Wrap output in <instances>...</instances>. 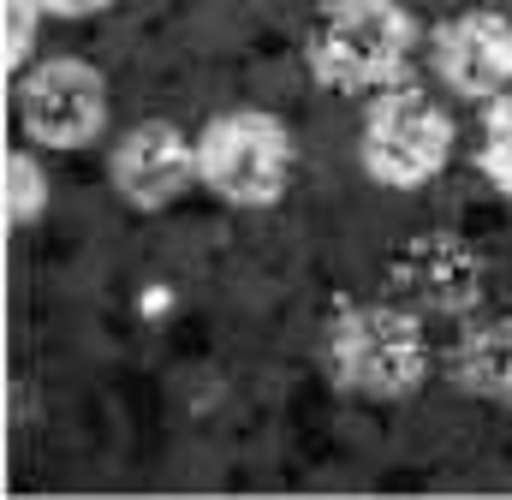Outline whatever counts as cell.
<instances>
[{
	"label": "cell",
	"mask_w": 512,
	"mask_h": 500,
	"mask_svg": "<svg viewBox=\"0 0 512 500\" xmlns=\"http://www.w3.org/2000/svg\"><path fill=\"white\" fill-rule=\"evenodd\" d=\"M191 179H197V143L185 131H173L167 120L131 125L126 137L114 143V185L137 209L173 203Z\"/></svg>",
	"instance_id": "cell-7"
},
{
	"label": "cell",
	"mask_w": 512,
	"mask_h": 500,
	"mask_svg": "<svg viewBox=\"0 0 512 500\" xmlns=\"http://www.w3.org/2000/svg\"><path fill=\"white\" fill-rule=\"evenodd\" d=\"M18 114L36 143L78 149V143L102 137V125H108V84L84 60H48L18 84Z\"/></svg>",
	"instance_id": "cell-5"
},
{
	"label": "cell",
	"mask_w": 512,
	"mask_h": 500,
	"mask_svg": "<svg viewBox=\"0 0 512 500\" xmlns=\"http://www.w3.org/2000/svg\"><path fill=\"white\" fill-rule=\"evenodd\" d=\"M48 12H66V18H84V12H102V6H114V0H42Z\"/></svg>",
	"instance_id": "cell-13"
},
{
	"label": "cell",
	"mask_w": 512,
	"mask_h": 500,
	"mask_svg": "<svg viewBox=\"0 0 512 500\" xmlns=\"http://www.w3.org/2000/svg\"><path fill=\"white\" fill-rule=\"evenodd\" d=\"M358 155H364V173L376 185L417 191V185H429L447 167V155H453V120H447V108L435 96H423L411 84H387L382 96L370 102V114H364Z\"/></svg>",
	"instance_id": "cell-2"
},
{
	"label": "cell",
	"mask_w": 512,
	"mask_h": 500,
	"mask_svg": "<svg viewBox=\"0 0 512 500\" xmlns=\"http://www.w3.org/2000/svg\"><path fill=\"white\" fill-rule=\"evenodd\" d=\"M435 72L459 96H507L512 90V18L501 12H459L435 30Z\"/></svg>",
	"instance_id": "cell-6"
},
{
	"label": "cell",
	"mask_w": 512,
	"mask_h": 500,
	"mask_svg": "<svg viewBox=\"0 0 512 500\" xmlns=\"http://www.w3.org/2000/svg\"><path fill=\"white\" fill-rule=\"evenodd\" d=\"M453 370H459V381H465L477 399L512 405V322H477V328L459 340Z\"/></svg>",
	"instance_id": "cell-9"
},
{
	"label": "cell",
	"mask_w": 512,
	"mask_h": 500,
	"mask_svg": "<svg viewBox=\"0 0 512 500\" xmlns=\"http://www.w3.org/2000/svg\"><path fill=\"white\" fill-rule=\"evenodd\" d=\"M328 364L352 393H411L429 370V346L423 328L405 304H352L334 316L328 328Z\"/></svg>",
	"instance_id": "cell-3"
},
{
	"label": "cell",
	"mask_w": 512,
	"mask_h": 500,
	"mask_svg": "<svg viewBox=\"0 0 512 500\" xmlns=\"http://www.w3.org/2000/svg\"><path fill=\"white\" fill-rule=\"evenodd\" d=\"M483 173L512 191V90L507 96H495V108H489V120H483Z\"/></svg>",
	"instance_id": "cell-10"
},
{
	"label": "cell",
	"mask_w": 512,
	"mask_h": 500,
	"mask_svg": "<svg viewBox=\"0 0 512 500\" xmlns=\"http://www.w3.org/2000/svg\"><path fill=\"white\" fill-rule=\"evenodd\" d=\"M477 256L447 239V233H429L399 256V286L417 298V304H435V310H465L477 298Z\"/></svg>",
	"instance_id": "cell-8"
},
{
	"label": "cell",
	"mask_w": 512,
	"mask_h": 500,
	"mask_svg": "<svg viewBox=\"0 0 512 500\" xmlns=\"http://www.w3.org/2000/svg\"><path fill=\"white\" fill-rule=\"evenodd\" d=\"M42 197H48L42 167L30 155H12L6 161V209H12V221H36L42 215Z\"/></svg>",
	"instance_id": "cell-11"
},
{
	"label": "cell",
	"mask_w": 512,
	"mask_h": 500,
	"mask_svg": "<svg viewBox=\"0 0 512 500\" xmlns=\"http://www.w3.org/2000/svg\"><path fill=\"white\" fill-rule=\"evenodd\" d=\"M36 12H48V6L42 0H6V60H12V72L36 42Z\"/></svg>",
	"instance_id": "cell-12"
},
{
	"label": "cell",
	"mask_w": 512,
	"mask_h": 500,
	"mask_svg": "<svg viewBox=\"0 0 512 500\" xmlns=\"http://www.w3.org/2000/svg\"><path fill=\"white\" fill-rule=\"evenodd\" d=\"M417 24L399 0H328L310 30V66L328 90H387L411 60Z\"/></svg>",
	"instance_id": "cell-1"
},
{
	"label": "cell",
	"mask_w": 512,
	"mask_h": 500,
	"mask_svg": "<svg viewBox=\"0 0 512 500\" xmlns=\"http://www.w3.org/2000/svg\"><path fill=\"white\" fill-rule=\"evenodd\" d=\"M197 179L239 203V209H262L286 191L292 179V131L274 114H221L197 137Z\"/></svg>",
	"instance_id": "cell-4"
}]
</instances>
